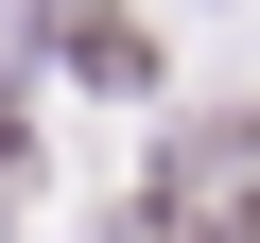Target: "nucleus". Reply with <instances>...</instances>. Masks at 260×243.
Returning a JSON list of instances; mask_svg holds the SVG:
<instances>
[{
    "label": "nucleus",
    "instance_id": "1",
    "mask_svg": "<svg viewBox=\"0 0 260 243\" xmlns=\"http://www.w3.org/2000/svg\"><path fill=\"white\" fill-rule=\"evenodd\" d=\"M52 18H70V70H104V87H139V70H156V35L121 18V0H52Z\"/></svg>",
    "mask_w": 260,
    "mask_h": 243
}]
</instances>
